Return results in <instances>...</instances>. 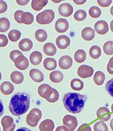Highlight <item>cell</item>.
<instances>
[{
  "mask_svg": "<svg viewBox=\"0 0 113 131\" xmlns=\"http://www.w3.org/2000/svg\"><path fill=\"white\" fill-rule=\"evenodd\" d=\"M58 11L61 16L64 17H68L73 13V8L69 3H64L61 4L58 7Z\"/></svg>",
  "mask_w": 113,
  "mask_h": 131,
  "instance_id": "cell-8",
  "label": "cell"
},
{
  "mask_svg": "<svg viewBox=\"0 0 113 131\" xmlns=\"http://www.w3.org/2000/svg\"><path fill=\"white\" fill-rule=\"evenodd\" d=\"M59 97L58 92L55 89L51 87L45 93L44 98L50 102L54 103L58 100Z\"/></svg>",
  "mask_w": 113,
  "mask_h": 131,
  "instance_id": "cell-12",
  "label": "cell"
},
{
  "mask_svg": "<svg viewBox=\"0 0 113 131\" xmlns=\"http://www.w3.org/2000/svg\"><path fill=\"white\" fill-rule=\"evenodd\" d=\"M42 116L41 111L37 108L32 109L26 118V123L29 126L34 127L37 124Z\"/></svg>",
  "mask_w": 113,
  "mask_h": 131,
  "instance_id": "cell-4",
  "label": "cell"
},
{
  "mask_svg": "<svg viewBox=\"0 0 113 131\" xmlns=\"http://www.w3.org/2000/svg\"><path fill=\"white\" fill-rule=\"evenodd\" d=\"M81 36L84 40L90 41L92 40L95 36V32L91 28L87 27L83 28L82 31Z\"/></svg>",
  "mask_w": 113,
  "mask_h": 131,
  "instance_id": "cell-18",
  "label": "cell"
},
{
  "mask_svg": "<svg viewBox=\"0 0 113 131\" xmlns=\"http://www.w3.org/2000/svg\"><path fill=\"white\" fill-rule=\"evenodd\" d=\"M29 0H16V2L21 5H26L29 2Z\"/></svg>",
  "mask_w": 113,
  "mask_h": 131,
  "instance_id": "cell-49",
  "label": "cell"
},
{
  "mask_svg": "<svg viewBox=\"0 0 113 131\" xmlns=\"http://www.w3.org/2000/svg\"><path fill=\"white\" fill-rule=\"evenodd\" d=\"M30 96L24 93L18 92L12 97L9 109L13 115L19 116L26 113L30 106Z\"/></svg>",
  "mask_w": 113,
  "mask_h": 131,
  "instance_id": "cell-1",
  "label": "cell"
},
{
  "mask_svg": "<svg viewBox=\"0 0 113 131\" xmlns=\"http://www.w3.org/2000/svg\"><path fill=\"white\" fill-rule=\"evenodd\" d=\"M54 127L53 121L50 119H46L40 124L39 128L40 131H52Z\"/></svg>",
  "mask_w": 113,
  "mask_h": 131,
  "instance_id": "cell-16",
  "label": "cell"
},
{
  "mask_svg": "<svg viewBox=\"0 0 113 131\" xmlns=\"http://www.w3.org/2000/svg\"><path fill=\"white\" fill-rule=\"evenodd\" d=\"M0 47L5 46L7 44L8 40L7 37L4 35L1 34L0 36Z\"/></svg>",
  "mask_w": 113,
  "mask_h": 131,
  "instance_id": "cell-44",
  "label": "cell"
},
{
  "mask_svg": "<svg viewBox=\"0 0 113 131\" xmlns=\"http://www.w3.org/2000/svg\"><path fill=\"white\" fill-rule=\"evenodd\" d=\"M107 69L109 73L113 75V56L109 59L107 65Z\"/></svg>",
  "mask_w": 113,
  "mask_h": 131,
  "instance_id": "cell-43",
  "label": "cell"
},
{
  "mask_svg": "<svg viewBox=\"0 0 113 131\" xmlns=\"http://www.w3.org/2000/svg\"><path fill=\"white\" fill-rule=\"evenodd\" d=\"M97 115L100 121L103 122L108 121L111 117L110 111L105 107H100L97 111Z\"/></svg>",
  "mask_w": 113,
  "mask_h": 131,
  "instance_id": "cell-9",
  "label": "cell"
},
{
  "mask_svg": "<svg viewBox=\"0 0 113 131\" xmlns=\"http://www.w3.org/2000/svg\"><path fill=\"white\" fill-rule=\"evenodd\" d=\"M43 49L44 53L49 56H53L56 52L55 46L53 43L50 42H48L45 44Z\"/></svg>",
  "mask_w": 113,
  "mask_h": 131,
  "instance_id": "cell-21",
  "label": "cell"
},
{
  "mask_svg": "<svg viewBox=\"0 0 113 131\" xmlns=\"http://www.w3.org/2000/svg\"><path fill=\"white\" fill-rule=\"evenodd\" d=\"M110 125L111 130L113 131V118L111 120Z\"/></svg>",
  "mask_w": 113,
  "mask_h": 131,
  "instance_id": "cell-52",
  "label": "cell"
},
{
  "mask_svg": "<svg viewBox=\"0 0 113 131\" xmlns=\"http://www.w3.org/2000/svg\"><path fill=\"white\" fill-rule=\"evenodd\" d=\"M0 13L5 12L7 9V5L6 2L3 0H0Z\"/></svg>",
  "mask_w": 113,
  "mask_h": 131,
  "instance_id": "cell-47",
  "label": "cell"
},
{
  "mask_svg": "<svg viewBox=\"0 0 113 131\" xmlns=\"http://www.w3.org/2000/svg\"><path fill=\"white\" fill-rule=\"evenodd\" d=\"M69 27L68 22L66 19L60 18L56 21L55 27L56 30L59 33H63L68 29Z\"/></svg>",
  "mask_w": 113,
  "mask_h": 131,
  "instance_id": "cell-11",
  "label": "cell"
},
{
  "mask_svg": "<svg viewBox=\"0 0 113 131\" xmlns=\"http://www.w3.org/2000/svg\"><path fill=\"white\" fill-rule=\"evenodd\" d=\"M14 63L16 67L21 70L26 69L29 64L28 59L24 55L18 57L15 60Z\"/></svg>",
  "mask_w": 113,
  "mask_h": 131,
  "instance_id": "cell-14",
  "label": "cell"
},
{
  "mask_svg": "<svg viewBox=\"0 0 113 131\" xmlns=\"http://www.w3.org/2000/svg\"><path fill=\"white\" fill-rule=\"evenodd\" d=\"M70 85L73 90L79 91L83 88L84 84L83 82L79 79L74 78L71 81Z\"/></svg>",
  "mask_w": 113,
  "mask_h": 131,
  "instance_id": "cell-30",
  "label": "cell"
},
{
  "mask_svg": "<svg viewBox=\"0 0 113 131\" xmlns=\"http://www.w3.org/2000/svg\"><path fill=\"white\" fill-rule=\"evenodd\" d=\"M1 91L4 94L8 95L13 92L14 88L12 84L10 82L5 81L3 82L1 85Z\"/></svg>",
  "mask_w": 113,
  "mask_h": 131,
  "instance_id": "cell-20",
  "label": "cell"
},
{
  "mask_svg": "<svg viewBox=\"0 0 113 131\" xmlns=\"http://www.w3.org/2000/svg\"><path fill=\"white\" fill-rule=\"evenodd\" d=\"M89 53L90 56L92 58L96 59L100 57L101 52L100 48L95 45L93 46L90 48Z\"/></svg>",
  "mask_w": 113,
  "mask_h": 131,
  "instance_id": "cell-28",
  "label": "cell"
},
{
  "mask_svg": "<svg viewBox=\"0 0 113 131\" xmlns=\"http://www.w3.org/2000/svg\"><path fill=\"white\" fill-rule=\"evenodd\" d=\"M105 79V74L102 71H96L94 76L93 80L95 83L97 85L100 86L104 83Z\"/></svg>",
  "mask_w": 113,
  "mask_h": 131,
  "instance_id": "cell-26",
  "label": "cell"
},
{
  "mask_svg": "<svg viewBox=\"0 0 113 131\" xmlns=\"http://www.w3.org/2000/svg\"><path fill=\"white\" fill-rule=\"evenodd\" d=\"M48 2V0H33L31 2V7L36 11H39L47 4Z\"/></svg>",
  "mask_w": 113,
  "mask_h": 131,
  "instance_id": "cell-27",
  "label": "cell"
},
{
  "mask_svg": "<svg viewBox=\"0 0 113 131\" xmlns=\"http://www.w3.org/2000/svg\"><path fill=\"white\" fill-rule=\"evenodd\" d=\"M94 28L95 31L100 35L105 34L109 30L108 24L104 20L97 21L95 24Z\"/></svg>",
  "mask_w": 113,
  "mask_h": 131,
  "instance_id": "cell-10",
  "label": "cell"
},
{
  "mask_svg": "<svg viewBox=\"0 0 113 131\" xmlns=\"http://www.w3.org/2000/svg\"><path fill=\"white\" fill-rule=\"evenodd\" d=\"M94 70L90 66L86 65L80 66L78 68L77 73L82 78H87L91 77L93 74Z\"/></svg>",
  "mask_w": 113,
  "mask_h": 131,
  "instance_id": "cell-6",
  "label": "cell"
},
{
  "mask_svg": "<svg viewBox=\"0 0 113 131\" xmlns=\"http://www.w3.org/2000/svg\"><path fill=\"white\" fill-rule=\"evenodd\" d=\"M0 20V32H5L9 28L10 26V21L7 18L4 17L1 18Z\"/></svg>",
  "mask_w": 113,
  "mask_h": 131,
  "instance_id": "cell-33",
  "label": "cell"
},
{
  "mask_svg": "<svg viewBox=\"0 0 113 131\" xmlns=\"http://www.w3.org/2000/svg\"><path fill=\"white\" fill-rule=\"evenodd\" d=\"M86 55L85 52L82 49H79L75 52L74 55V59L78 63L83 62L86 59Z\"/></svg>",
  "mask_w": 113,
  "mask_h": 131,
  "instance_id": "cell-29",
  "label": "cell"
},
{
  "mask_svg": "<svg viewBox=\"0 0 113 131\" xmlns=\"http://www.w3.org/2000/svg\"><path fill=\"white\" fill-rule=\"evenodd\" d=\"M87 14L85 11L82 9L77 10L74 15V19L78 21L84 20L86 17Z\"/></svg>",
  "mask_w": 113,
  "mask_h": 131,
  "instance_id": "cell-38",
  "label": "cell"
},
{
  "mask_svg": "<svg viewBox=\"0 0 113 131\" xmlns=\"http://www.w3.org/2000/svg\"><path fill=\"white\" fill-rule=\"evenodd\" d=\"M110 13L113 16V5L111 7L110 9Z\"/></svg>",
  "mask_w": 113,
  "mask_h": 131,
  "instance_id": "cell-54",
  "label": "cell"
},
{
  "mask_svg": "<svg viewBox=\"0 0 113 131\" xmlns=\"http://www.w3.org/2000/svg\"><path fill=\"white\" fill-rule=\"evenodd\" d=\"M111 109L112 112H113V103L111 105Z\"/></svg>",
  "mask_w": 113,
  "mask_h": 131,
  "instance_id": "cell-56",
  "label": "cell"
},
{
  "mask_svg": "<svg viewBox=\"0 0 113 131\" xmlns=\"http://www.w3.org/2000/svg\"><path fill=\"white\" fill-rule=\"evenodd\" d=\"M49 78L52 82L54 83H59L63 80V75L60 71L55 70L50 73Z\"/></svg>",
  "mask_w": 113,
  "mask_h": 131,
  "instance_id": "cell-25",
  "label": "cell"
},
{
  "mask_svg": "<svg viewBox=\"0 0 113 131\" xmlns=\"http://www.w3.org/2000/svg\"><path fill=\"white\" fill-rule=\"evenodd\" d=\"M35 37L38 41L43 42L45 41L47 38V34L44 29H39L37 30L35 33Z\"/></svg>",
  "mask_w": 113,
  "mask_h": 131,
  "instance_id": "cell-31",
  "label": "cell"
},
{
  "mask_svg": "<svg viewBox=\"0 0 113 131\" xmlns=\"http://www.w3.org/2000/svg\"><path fill=\"white\" fill-rule=\"evenodd\" d=\"M77 131H91V129L87 124L85 123L81 125Z\"/></svg>",
  "mask_w": 113,
  "mask_h": 131,
  "instance_id": "cell-46",
  "label": "cell"
},
{
  "mask_svg": "<svg viewBox=\"0 0 113 131\" xmlns=\"http://www.w3.org/2000/svg\"><path fill=\"white\" fill-rule=\"evenodd\" d=\"M72 59L69 56H62L59 60V65L62 69H69L72 66Z\"/></svg>",
  "mask_w": 113,
  "mask_h": 131,
  "instance_id": "cell-15",
  "label": "cell"
},
{
  "mask_svg": "<svg viewBox=\"0 0 113 131\" xmlns=\"http://www.w3.org/2000/svg\"><path fill=\"white\" fill-rule=\"evenodd\" d=\"M21 35V32L19 30L16 29H13L9 32L8 37L11 41L16 42L20 39Z\"/></svg>",
  "mask_w": 113,
  "mask_h": 131,
  "instance_id": "cell-34",
  "label": "cell"
},
{
  "mask_svg": "<svg viewBox=\"0 0 113 131\" xmlns=\"http://www.w3.org/2000/svg\"><path fill=\"white\" fill-rule=\"evenodd\" d=\"M30 76L31 79L36 82H40L44 80V75L40 70L36 69H31L29 72Z\"/></svg>",
  "mask_w": 113,
  "mask_h": 131,
  "instance_id": "cell-17",
  "label": "cell"
},
{
  "mask_svg": "<svg viewBox=\"0 0 113 131\" xmlns=\"http://www.w3.org/2000/svg\"><path fill=\"white\" fill-rule=\"evenodd\" d=\"M33 45L32 42L30 39L27 38L22 39L18 44L19 48L23 51H30L32 48Z\"/></svg>",
  "mask_w": 113,
  "mask_h": 131,
  "instance_id": "cell-19",
  "label": "cell"
},
{
  "mask_svg": "<svg viewBox=\"0 0 113 131\" xmlns=\"http://www.w3.org/2000/svg\"><path fill=\"white\" fill-rule=\"evenodd\" d=\"M73 2L77 4L82 5L85 3L86 0H73Z\"/></svg>",
  "mask_w": 113,
  "mask_h": 131,
  "instance_id": "cell-50",
  "label": "cell"
},
{
  "mask_svg": "<svg viewBox=\"0 0 113 131\" xmlns=\"http://www.w3.org/2000/svg\"><path fill=\"white\" fill-rule=\"evenodd\" d=\"M55 13L52 10L48 9L39 13L36 16V21L41 25L50 23L54 19Z\"/></svg>",
  "mask_w": 113,
  "mask_h": 131,
  "instance_id": "cell-3",
  "label": "cell"
},
{
  "mask_svg": "<svg viewBox=\"0 0 113 131\" xmlns=\"http://www.w3.org/2000/svg\"><path fill=\"white\" fill-rule=\"evenodd\" d=\"M110 27L111 30L112 32H113V19L110 23Z\"/></svg>",
  "mask_w": 113,
  "mask_h": 131,
  "instance_id": "cell-53",
  "label": "cell"
},
{
  "mask_svg": "<svg viewBox=\"0 0 113 131\" xmlns=\"http://www.w3.org/2000/svg\"><path fill=\"white\" fill-rule=\"evenodd\" d=\"M1 123L3 131H14L16 127L13 118L10 116H4L1 120Z\"/></svg>",
  "mask_w": 113,
  "mask_h": 131,
  "instance_id": "cell-7",
  "label": "cell"
},
{
  "mask_svg": "<svg viewBox=\"0 0 113 131\" xmlns=\"http://www.w3.org/2000/svg\"><path fill=\"white\" fill-rule=\"evenodd\" d=\"M10 78L12 81L16 84L22 83L24 79V76L21 72L18 71H14L10 75Z\"/></svg>",
  "mask_w": 113,
  "mask_h": 131,
  "instance_id": "cell-24",
  "label": "cell"
},
{
  "mask_svg": "<svg viewBox=\"0 0 113 131\" xmlns=\"http://www.w3.org/2000/svg\"><path fill=\"white\" fill-rule=\"evenodd\" d=\"M55 42L59 48L63 49L66 48L70 45V40L67 36L61 35L57 38Z\"/></svg>",
  "mask_w": 113,
  "mask_h": 131,
  "instance_id": "cell-13",
  "label": "cell"
},
{
  "mask_svg": "<svg viewBox=\"0 0 113 131\" xmlns=\"http://www.w3.org/2000/svg\"><path fill=\"white\" fill-rule=\"evenodd\" d=\"M105 89L108 94L113 98V78L107 82Z\"/></svg>",
  "mask_w": 113,
  "mask_h": 131,
  "instance_id": "cell-40",
  "label": "cell"
},
{
  "mask_svg": "<svg viewBox=\"0 0 113 131\" xmlns=\"http://www.w3.org/2000/svg\"><path fill=\"white\" fill-rule=\"evenodd\" d=\"M43 66L45 68L48 70L54 69L57 67V62L54 58H47L45 59L43 62Z\"/></svg>",
  "mask_w": 113,
  "mask_h": 131,
  "instance_id": "cell-23",
  "label": "cell"
},
{
  "mask_svg": "<svg viewBox=\"0 0 113 131\" xmlns=\"http://www.w3.org/2000/svg\"><path fill=\"white\" fill-rule=\"evenodd\" d=\"M89 14L90 16L93 18H97L99 17L101 14L100 9L97 6L91 7L89 10Z\"/></svg>",
  "mask_w": 113,
  "mask_h": 131,
  "instance_id": "cell-36",
  "label": "cell"
},
{
  "mask_svg": "<svg viewBox=\"0 0 113 131\" xmlns=\"http://www.w3.org/2000/svg\"><path fill=\"white\" fill-rule=\"evenodd\" d=\"M63 122V125L67 127L69 131H73L78 124L76 117L70 115H66L64 116Z\"/></svg>",
  "mask_w": 113,
  "mask_h": 131,
  "instance_id": "cell-5",
  "label": "cell"
},
{
  "mask_svg": "<svg viewBox=\"0 0 113 131\" xmlns=\"http://www.w3.org/2000/svg\"><path fill=\"white\" fill-rule=\"evenodd\" d=\"M103 51L104 53L107 55L113 54V41H108L106 42L103 46Z\"/></svg>",
  "mask_w": 113,
  "mask_h": 131,
  "instance_id": "cell-35",
  "label": "cell"
},
{
  "mask_svg": "<svg viewBox=\"0 0 113 131\" xmlns=\"http://www.w3.org/2000/svg\"><path fill=\"white\" fill-rule=\"evenodd\" d=\"M21 20L23 23L26 25L31 24L34 21L33 15L30 12H26L22 14Z\"/></svg>",
  "mask_w": 113,
  "mask_h": 131,
  "instance_id": "cell-32",
  "label": "cell"
},
{
  "mask_svg": "<svg viewBox=\"0 0 113 131\" xmlns=\"http://www.w3.org/2000/svg\"><path fill=\"white\" fill-rule=\"evenodd\" d=\"M21 52L18 50H14L11 52L10 53V57L11 59L14 62L18 56H23Z\"/></svg>",
  "mask_w": 113,
  "mask_h": 131,
  "instance_id": "cell-41",
  "label": "cell"
},
{
  "mask_svg": "<svg viewBox=\"0 0 113 131\" xmlns=\"http://www.w3.org/2000/svg\"><path fill=\"white\" fill-rule=\"evenodd\" d=\"M94 131H108V129L106 124L102 121L96 123L93 126Z\"/></svg>",
  "mask_w": 113,
  "mask_h": 131,
  "instance_id": "cell-37",
  "label": "cell"
},
{
  "mask_svg": "<svg viewBox=\"0 0 113 131\" xmlns=\"http://www.w3.org/2000/svg\"><path fill=\"white\" fill-rule=\"evenodd\" d=\"M42 58L41 53L39 51L32 52L30 56V60L31 63L33 65H37L41 62Z\"/></svg>",
  "mask_w": 113,
  "mask_h": 131,
  "instance_id": "cell-22",
  "label": "cell"
},
{
  "mask_svg": "<svg viewBox=\"0 0 113 131\" xmlns=\"http://www.w3.org/2000/svg\"><path fill=\"white\" fill-rule=\"evenodd\" d=\"M111 0H97L98 4L101 6L106 7L109 6L111 3Z\"/></svg>",
  "mask_w": 113,
  "mask_h": 131,
  "instance_id": "cell-45",
  "label": "cell"
},
{
  "mask_svg": "<svg viewBox=\"0 0 113 131\" xmlns=\"http://www.w3.org/2000/svg\"><path fill=\"white\" fill-rule=\"evenodd\" d=\"M16 131H32L30 129L25 127H22L19 128L17 129Z\"/></svg>",
  "mask_w": 113,
  "mask_h": 131,
  "instance_id": "cell-51",
  "label": "cell"
},
{
  "mask_svg": "<svg viewBox=\"0 0 113 131\" xmlns=\"http://www.w3.org/2000/svg\"><path fill=\"white\" fill-rule=\"evenodd\" d=\"M52 1L54 3H58L60 2L61 1H59V0H52Z\"/></svg>",
  "mask_w": 113,
  "mask_h": 131,
  "instance_id": "cell-55",
  "label": "cell"
},
{
  "mask_svg": "<svg viewBox=\"0 0 113 131\" xmlns=\"http://www.w3.org/2000/svg\"><path fill=\"white\" fill-rule=\"evenodd\" d=\"M24 13L23 11L21 10H18L14 14V19L18 23H23L21 20V17Z\"/></svg>",
  "mask_w": 113,
  "mask_h": 131,
  "instance_id": "cell-42",
  "label": "cell"
},
{
  "mask_svg": "<svg viewBox=\"0 0 113 131\" xmlns=\"http://www.w3.org/2000/svg\"><path fill=\"white\" fill-rule=\"evenodd\" d=\"M51 87V86L48 84H43L40 85L38 89V92L39 95L41 97L44 98L46 92Z\"/></svg>",
  "mask_w": 113,
  "mask_h": 131,
  "instance_id": "cell-39",
  "label": "cell"
},
{
  "mask_svg": "<svg viewBox=\"0 0 113 131\" xmlns=\"http://www.w3.org/2000/svg\"><path fill=\"white\" fill-rule=\"evenodd\" d=\"M86 95L77 93H68L64 95L63 99L64 106L69 112L73 114L80 112L87 99Z\"/></svg>",
  "mask_w": 113,
  "mask_h": 131,
  "instance_id": "cell-2",
  "label": "cell"
},
{
  "mask_svg": "<svg viewBox=\"0 0 113 131\" xmlns=\"http://www.w3.org/2000/svg\"><path fill=\"white\" fill-rule=\"evenodd\" d=\"M55 131H69V129L66 127L61 126H58Z\"/></svg>",
  "mask_w": 113,
  "mask_h": 131,
  "instance_id": "cell-48",
  "label": "cell"
}]
</instances>
